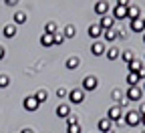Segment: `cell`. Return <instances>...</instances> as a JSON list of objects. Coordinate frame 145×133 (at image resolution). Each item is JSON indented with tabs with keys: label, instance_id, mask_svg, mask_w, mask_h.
<instances>
[{
	"label": "cell",
	"instance_id": "6da1fadb",
	"mask_svg": "<svg viewBox=\"0 0 145 133\" xmlns=\"http://www.w3.org/2000/svg\"><path fill=\"white\" fill-rule=\"evenodd\" d=\"M131 2H127V0H121V2L115 4L113 8V18L115 20H123V18H127V6H129Z\"/></svg>",
	"mask_w": 145,
	"mask_h": 133
},
{
	"label": "cell",
	"instance_id": "7a4b0ae2",
	"mask_svg": "<svg viewBox=\"0 0 145 133\" xmlns=\"http://www.w3.org/2000/svg\"><path fill=\"white\" fill-rule=\"evenodd\" d=\"M125 125H129V127L141 125V115H139V111H127V113H125Z\"/></svg>",
	"mask_w": 145,
	"mask_h": 133
},
{
	"label": "cell",
	"instance_id": "3957f363",
	"mask_svg": "<svg viewBox=\"0 0 145 133\" xmlns=\"http://www.w3.org/2000/svg\"><path fill=\"white\" fill-rule=\"evenodd\" d=\"M121 111H123V109H121V107H117V105H115V107H111V109L107 111V119L111 121V123H117V125H121V115H123Z\"/></svg>",
	"mask_w": 145,
	"mask_h": 133
},
{
	"label": "cell",
	"instance_id": "277c9868",
	"mask_svg": "<svg viewBox=\"0 0 145 133\" xmlns=\"http://www.w3.org/2000/svg\"><path fill=\"white\" fill-rule=\"evenodd\" d=\"M39 101H36V97L34 95H30V97H24V101H22V107L26 109V111H36L39 109Z\"/></svg>",
	"mask_w": 145,
	"mask_h": 133
},
{
	"label": "cell",
	"instance_id": "5b68a950",
	"mask_svg": "<svg viewBox=\"0 0 145 133\" xmlns=\"http://www.w3.org/2000/svg\"><path fill=\"white\" fill-rule=\"evenodd\" d=\"M143 97V89H139V87H129L127 89V99L129 101H139Z\"/></svg>",
	"mask_w": 145,
	"mask_h": 133
},
{
	"label": "cell",
	"instance_id": "8992f818",
	"mask_svg": "<svg viewBox=\"0 0 145 133\" xmlns=\"http://www.w3.org/2000/svg\"><path fill=\"white\" fill-rule=\"evenodd\" d=\"M83 99H85V95H83L81 89H72V91L69 93V101H71V103H75V105L83 103Z\"/></svg>",
	"mask_w": 145,
	"mask_h": 133
},
{
	"label": "cell",
	"instance_id": "52a82bcc",
	"mask_svg": "<svg viewBox=\"0 0 145 133\" xmlns=\"http://www.w3.org/2000/svg\"><path fill=\"white\" fill-rule=\"evenodd\" d=\"M129 28L133 30V32H145V20H143V18H135V20H131L129 22Z\"/></svg>",
	"mask_w": 145,
	"mask_h": 133
},
{
	"label": "cell",
	"instance_id": "ba28073f",
	"mask_svg": "<svg viewBox=\"0 0 145 133\" xmlns=\"http://www.w3.org/2000/svg\"><path fill=\"white\" fill-rule=\"evenodd\" d=\"M97 89V79L91 77V75H87V77L83 79V91H95Z\"/></svg>",
	"mask_w": 145,
	"mask_h": 133
},
{
	"label": "cell",
	"instance_id": "9c48e42d",
	"mask_svg": "<svg viewBox=\"0 0 145 133\" xmlns=\"http://www.w3.org/2000/svg\"><path fill=\"white\" fill-rule=\"evenodd\" d=\"M97 24H99L103 30H111V28H113V24H115V18H111V16H101Z\"/></svg>",
	"mask_w": 145,
	"mask_h": 133
},
{
	"label": "cell",
	"instance_id": "30bf717a",
	"mask_svg": "<svg viewBox=\"0 0 145 133\" xmlns=\"http://www.w3.org/2000/svg\"><path fill=\"white\" fill-rule=\"evenodd\" d=\"M91 52H93L95 56H103V54L107 52V48H105V45H103L101 41H95L93 47H91Z\"/></svg>",
	"mask_w": 145,
	"mask_h": 133
},
{
	"label": "cell",
	"instance_id": "8fae6325",
	"mask_svg": "<svg viewBox=\"0 0 145 133\" xmlns=\"http://www.w3.org/2000/svg\"><path fill=\"white\" fill-rule=\"evenodd\" d=\"M139 14H141V8L137 4H129V6H127V18H129V20L139 18Z\"/></svg>",
	"mask_w": 145,
	"mask_h": 133
},
{
	"label": "cell",
	"instance_id": "7c38bea8",
	"mask_svg": "<svg viewBox=\"0 0 145 133\" xmlns=\"http://www.w3.org/2000/svg\"><path fill=\"white\" fill-rule=\"evenodd\" d=\"M87 32H89V36H91V39H99V36H103V28L99 26V24H91L89 28H87Z\"/></svg>",
	"mask_w": 145,
	"mask_h": 133
},
{
	"label": "cell",
	"instance_id": "4fadbf2b",
	"mask_svg": "<svg viewBox=\"0 0 145 133\" xmlns=\"http://www.w3.org/2000/svg\"><path fill=\"white\" fill-rule=\"evenodd\" d=\"M95 12H97L99 16H107V12H109V2H97V4H95Z\"/></svg>",
	"mask_w": 145,
	"mask_h": 133
},
{
	"label": "cell",
	"instance_id": "5bb4252c",
	"mask_svg": "<svg viewBox=\"0 0 145 133\" xmlns=\"http://www.w3.org/2000/svg\"><path fill=\"white\" fill-rule=\"evenodd\" d=\"M119 30H115V28H111V30H103V36H105V41H109V43H113L115 39H119Z\"/></svg>",
	"mask_w": 145,
	"mask_h": 133
},
{
	"label": "cell",
	"instance_id": "9a60e30c",
	"mask_svg": "<svg viewBox=\"0 0 145 133\" xmlns=\"http://www.w3.org/2000/svg\"><path fill=\"white\" fill-rule=\"evenodd\" d=\"M40 45L42 47H52L54 45V34H40Z\"/></svg>",
	"mask_w": 145,
	"mask_h": 133
},
{
	"label": "cell",
	"instance_id": "2e32d148",
	"mask_svg": "<svg viewBox=\"0 0 145 133\" xmlns=\"http://www.w3.org/2000/svg\"><path fill=\"white\" fill-rule=\"evenodd\" d=\"M69 115H71V109H69V105H59V107H57V117L67 119Z\"/></svg>",
	"mask_w": 145,
	"mask_h": 133
},
{
	"label": "cell",
	"instance_id": "e0dca14e",
	"mask_svg": "<svg viewBox=\"0 0 145 133\" xmlns=\"http://www.w3.org/2000/svg\"><path fill=\"white\" fill-rule=\"evenodd\" d=\"M121 56V50L117 48V47H111V48H107V59L109 61H117Z\"/></svg>",
	"mask_w": 145,
	"mask_h": 133
},
{
	"label": "cell",
	"instance_id": "ac0fdd59",
	"mask_svg": "<svg viewBox=\"0 0 145 133\" xmlns=\"http://www.w3.org/2000/svg\"><path fill=\"white\" fill-rule=\"evenodd\" d=\"M97 125H99V131H103V133H105V131H109V129H113V123L109 121L107 117L99 119V123H97Z\"/></svg>",
	"mask_w": 145,
	"mask_h": 133
},
{
	"label": "cell",
	"instance_id": "d6986e66",
	"mask_svg": "<svg viewBox=\"0 0 145 133\" xmlns=\"http://www.w3.org/2000/svg\"><path fill=\"white\" fill-rule=\"evenodd\" d=\"M2 32H4V39H14L16 36V26L14 24H6Z\"/></svg>",
	"mask_w": 145,
	"mask_h": 133
},
{
	"label": "cell",
	"instance_id": "ffe728a7",
	"mask_svg": "<svg viewBox=\"0 0 145 133\" xmlns=\"http://www.w3.org/2000/svg\"><path fill=\"white\" fill-rule=\"evenodd\" d=\"M121 59H123V61H125L127 65H129V63H131V61L135 59V52H133L131 48H127V50H121Z\"/></svg>",
	"mask_w": 145,
	"mask_h": 133
},
{
	"label": "cell",
	"instance_id": "44dd1931",
	"mask_svg": "<svg viewBox=\"0 0 145 133\" xmlns=\"http://www.w3.org/2000/svg\"><path fill=\"white\" fill-rule=\"evenodd\" d=\"M79 56H71V59H67V69L69 71H75V69H79Z\"/></svg>",
	"mask_w": 145,
	"mask_h": 133
},
{
	"label": "cell",
	"instance_id": "7402d4cb",
	"mask_svg": "<svg viewBox=\"0 0 145 133\" xmlns=\"http://www.w3.org/2000/svg\"><path fill=\"white\" fill-rule=\"evenodd\" d=\"M127 83H129V87H137L141 83L139 77H137V73H129V75H127Z\"/></svg>",
	"mask_w": 145,
	"mask_h": 133
},
{
	"label": "cell",
	"instance_id": "603a6c76",
	"mask_svg": "<svg viewBox=\"0 0 145 133\" xmlns=\"http://www.w3.org/2000/svg\"><path fill=\"white\" fill-rule=\"evenodd\" d=\"M141 67H143V65H141V61H139V59H133V61H131L129 65H127V69H129V73H137V71H139Z\"/></svg>",
	"mask_w": 145,
	"mask_h": 133
},
{
	"label": "cell",
	"instance_id": "cb8c5ba5",
	"mask_svg": "<svg viewBox=\"0 0 145 133\" xmlns=\"http://www.w3.org/2000/svg\"><path fill=\"white\" fill-rule=\"evenodd\" d=\"M63 34H65V39H72V36L77 34V28L72 26V24H69V26L65 28V32H63Z\"/></svg>",
	"mask_w": 145,
	"mask_h": 133
},
{
	"label": "cell",
	"instance_id": "d4e9b609",
	"mask_svg": "<svg viewBox=\"0 0 145 133\" xmlns=\"http://www.w3.org/2000/svg\"><path fill=\"white\" fill-rule=\"evenodd\" d=\"M26 22V14L24 12H16L14 14V24H24Z\"/></svg>",
	"mask_w": 145,
	"mask_h": 133
},
{
	"label": "cell",
	"instance_id": "484cf974",
	"mask_svg": "<svg viewBox=\"0 0 145 133\" xmlns=\"http://www.w3.org/2000/svg\"><path fill=\"white\" fill-rule=\"evenodd\" d=\"M34 97H36V101H39V103H44V101H46V91H44V89H39Z\"/></svg>",
	"mask_w": 145,
	"mask_h": 133
},
{
	"label": "cell",
	"instance_id": "4316f807",
	"mask_svg": "<svg viewBox=\"0 0 145 133\" xmlns=\"http://www.w3.org/2000/svg\"><path fill=\"white\" fill-rule=\"evenodd\" d=\"M44 32H46V34H57V22H46Z\"/></svg>",
	"mask_w": 145,
	"mask_h": 133
},
{
	"label": "cell",
	"instance_id": "83f0119b",
	"mask_svg": "<svg viewBox=\"0 0 145 133\" xmlns=\"http://www.w3.org/2000/svg\"><path fill=\"white\" fill-rule=\"evenodd\" d=\"M10 85V77L8 75H0V89H6Z\"/></svg>",
	"mask_w": 145,
	"mask_h": 133
},
{
	"label": "cell",
	"instance_id": "f1b7e54d",
	"mask_svg": "<svg viewBox=\"0 0 145 133\" xmlns=\"http://www.w3.org/2000/svg\"><path fill=\"white\" fill-rule=\"evenodd\" d=\"M77 123H79L77 115H69V117H67V127H69V125H77Z\"/></svg>",
	"mask_w": 145,
	"mask_h": 133
},
{
	"label": "cell",
	"instance_id": "f546056e",
	"mask_svg": "<svg viewBox=\"0 0 145 133\" xmlns=\"http://www.w3.org/2000/svg\"><path fill=\"white\" fill-rule=\"evenodd\" d=\"M67 133H81L79 123H77V125H69V127H67Z\"/></svg>",
	"mask_w": 145,
	"mask_h": 133
},
{
	"label": "cell",
	"instance_id": "4dcf8cb0",
	"mask_svg": "<svg viewBox=\"0 0 145 133\" xmlns=\"http://www.w3.org/2000/svg\"><path fill=\"white\" fill-rule=\"evenodd\" d=\"M63 43H65V34L57 32V34H54V45H63Z\"/></svg>",
	"mask_w": 145,
	"mask_h": 133
},
{
	"label": "cell",
	"instance_id": "1f68e13d",
	"mask_svg": "<svg viewBox=\"0 0 145 133\" xmlns=\"http://www.w3.org/2000/svg\"><path fill=\"white\" fill-rule=\"evenodd\" d=\"M127 105H129V99H127V97H121V101H119V105H117V107H121V109H125Z\"/></svg>",
	"mask_w": 145,
	"mask_h": 133
},
{
	"label": "cell",
	"instance_id": "d6a6232c",
	"mask_svg": "<svg viewBox=\"0 0 145 133\" xmlns=\"http://www.w3.org/2000/svg\"><path fill=\"white\" fill-rule=\"evenodd\" d=\"M67 95H69V93H67V89H63V87H61V89H57V97H61V99H63V97H67Z\"/></svg>",
	"mask_w": 145,
	"mask_h": 133
},
{
	"label": "cell",
	"instance_id": "836d02e7",
	"mask_svg": "<svg viewBox=\"0 0 145 133\" xmlns=\"http://www.w3.org/2000/svg\"><path fill=\"white\" fill-rule=\"evenodd\" d=\"M137 77H139V81H145V67H141L137 71Z\"/></svg>",
	"mask_w": 145,
	"mask_h": 133
},
{
	"label": "cell",
	"instance_id": "e575fe53",
	"mask_svg": "<svg viewBox=\"0 0 145 133\" xmlns=\"http://www.w3.org/2000/svg\"><path fill=\"white\" fill-rule=\"evenodd\" d=\"M113 99H115V101H117V103H119V101H121V91H117V89H115V91H113Z\"/></svg>",
	"mask_w": 145,
	"mask_h": 133
},
{
	"label": "cell",
	"instance_id": "d590c367",
	"mask_svg": "<svg viewBox=\"0 0 145 133\" xmlns=\"http://www.w3.org/2000/svg\"><path fill=\"white\" fill-rule=\"evenodd\" d=\"M2 59H4V48L0 47V61H2Z\"/></svg>",
	"mask_w": 145,
	"mask_h": 133
},
{
	"label": "cell",
	"instance_id": "8d00e7d4",
	"mask_svg": "<svg viewBox=\"0 0 145 133\" xmlns=\"http://www.w3.org/2000/svg\"><path fill=\"white\" fill-rule=\"evenodd\" d=\"M20 133H34L32 129H24V131H20Z\"/></svg>",
	"mask_w": 145,
	"mask_h": 133
},
{
	"label": "cell",
	"instance_id": "74e56055",
	"mask_svg": "<svg viewBox=\"0 0 145 133\" xmlns=\"http://www.w3.org/2000/svg\"><path fill=\"white\" fill-rule=\"evenodd\" d=\"M141 123H143V125H145V115H141Z\"/></svg>",
	"mask_w": 145,
	"mask_h": 133
},
{
	"label": "cell",
	"instance_id": "f35d334b",
	"mask_svg": "<svg viewBox=\"0 0 145 133\" xmlns=\"http://www.w3.org/2000/svg\"><path fill=\"white\" fill-rule=\"evenodd\" d=\"M105 133H115V131H113V129H109V131H105Z\"/></svg>",
	"mask_w": 145,
	"mask_h": 133
},
{
	"label": "cell",
	"instance_id": "ab89813d",
	"mask_svg": "<svg viewBox=\"0 0 145 133\" xmlns=\"http://www.w3.org/2000/svg\"><path fill=\"white\" fill-rule=\"evenodd\" d=\"M143 43H145V34H143Z\"/></svg>",
	"mask_w": 145,
	"mask_h": 133
},
{
	"label": "cell",
	"instance_id": "60d3db41",
	"mask_svg": "<svg viewBox=\"0 0 145 133\" xmlns=\"http://www.w3.org/2000/svg\"><path fill=\"white\" fill-rule=\"evenodd\" d=\"M143 91H145V83H143Z\"/></svg>",
	"mask_w": 145,
	"mask_h": 133
},
{
	"label": "cell",
	"instance_id": "b9f144b4",
	"mask_svg": "<svg viewBox=\"0 0 145 133\" xmlns=\"http://www.w3.org/2000/svg\"><path fill=\"white\" fill-rule=\"evenodd\" d=\"M143 20H145V18H143Z\"/></svg>",
	"mask_w": 145,
	"mask_h": 133
}]
</instances>
